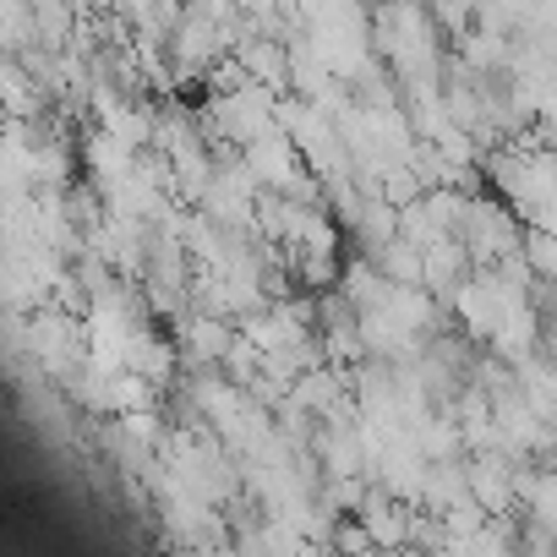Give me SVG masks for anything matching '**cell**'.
<instances>
[{"label":"cell","mask_w":557,"mask_h":557,"mask_svg":"<svg viewBox=\"0 0 557 557\" xmlns=\"http://www.w3.org/2000/svg\"><path fill=\"white\" fill-rule=\"evenodd\" d=\"M372 39L388 55V66L410 83V94H432V83H437V28H432V12L421 0H383Z\"/></svg>","instance_id":"6da1fadb"},{"label":"cell","mask_w":557,"mask_h":557,"mask_svg":"<svg viewBox=\"0 0 557 557\" xmlns=\"http://www.w3.org/2000/svg\"><path fill=\"white\" fill-rule=\"evenodd\" d=\"M503 186H508V202L535 224V230H546V186H552V170H546V153H524V148H513V153H503Z\"/></svg>","instance_id":"7a4b0ae2"}]
</instances>
